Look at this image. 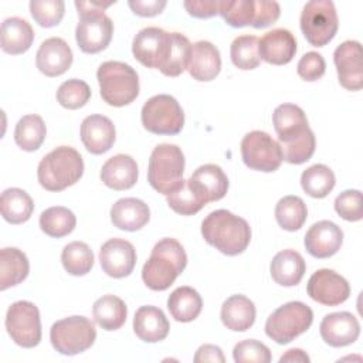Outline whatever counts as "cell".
<instances>
[{
	"mask_svg": "<svg viewBox=\"0 0 363 363\" xmlns=\"http://www.w3.org/2000/svg\"><path fill=\"white\" fill-rule=\"evenodd\" d=\"M272 123L278 135L282 159L292 164H302L315 152V135L308 125L305 112L294 104H282L272 113Z\"/></svg>",
	"mask_w": 363,
	"mask_h": 363,
	"instance_id": "obj_1",
	"label": "cell"
},
{
	"mask_svg": "<svg viewBox=\"0 0 363 363\" xmlns=\"http://www.w3.org/2000/svg\"><path fill=\"white\" fill-rule=\"evenodd\" d=\"M201 235L216 250L233 257L247 250L251 241V228L244 218L220 208L203 220Z\"/></svg>",
	"mask_w": 363,
	"mask_h": 363,
	"instance_id": "obj_2",
	"label": "cell"
},
{
	"mask_svg": "<svg viewBox=\"0 0 363 363\" xmlns=\"http://www.w3.org/2000/svg\"><path fill=\"white\" fill-rule=\"evenodd\" d=\"M186 265L187 255L182 244L174 238H162L142 268V279L152 291H166Z\"/></svg>",
	"mask_w": 363,
	"mask_h": 363,
	"instance_id": "obj_3",
	"label": "cell"
},
{
	"mask_svg": "<svg viewBox=\"0 0 363 363\" xmlns=\"http://www.w3.org/2000/svg\"><path fill=\"white\" fill-rule=\"evenodd\" d=\"M112 3L96 1H75L79 23L75 28V40L81 51L86 54H96L105 50L113 34V23L104 13Z\"/></svg>",
	"mask_w": 363,
	"mask_h": 363,
	"instance_id": "obj_4",
	"label": "cell"
},
{
	"mask_svg": "<svg viewBox=\"0 0 363 363\" xmlns=\"http://www.w3.org/2000/svg\"><path fill=\"white\" fill-rule=\"evenodd\" d=\"M84 174V160L71 146H58L45 155L37 167L38 183L48 191H61Z\"/></svg>",
	"mask_w": 363,
	"mask_h": 363,
	"instance_id": "obj_5",
	"label": "cell"
},
{
	"mask_svg": "<svg viewBox=\"0 0 363 363\" xmlns=\"http://www.w3.org/2000/svg\"><path fill=\"white\" fill-rule=\"evenodd\" d=\"M102 99L111 106H125L139 95L138 72L125 62L105 61L96 71Z\"/></svg>",
	"mask_w": 363,
	"mask_h": 363,
	"instance_id": "obj_6",
	"label": "cell"
},
{
	"mask_svg": "<svg viewBox=\"0 0 363 363\" xmlns=\"http://www.w3.org/2000/svg\"><path fill=\"white\" fill-rule=\"evenodd\" d=\"M184 155L176 145H157L149 159L147 182L159 193L167 196L183 182Z\"/></svg>",
	"mask_w": 363,
	"mask_h": 363,
	"instance_id": "obj_7",
	"label": "cell"
},
{
	"mask_svg": "<svg viewBox=\"0 0 363 363\" xmlns=\"http://www.w3.org/2000/svg\"><path fill=\"white\" fill-rule=\"evenodd\" d=\"M313 322L312 309L299 301L288 302L275 309L265 322V333L278 345H286L305 333Z\"/></svg>",
	"mask_w": 363,
	"mask_h": 363,
	"instance_id": "obj_8",
	"label": "cell"
},
{
	"mask_svg": "<svg viewBox=\"0 0 363 363\" xmlns=\"http://www.w3.org/2000/svg\"><path fill=\"white\" fill-rule=\"evenodd\" d=\"M96 339L94 323L85 316H68L57 320L50 329L52 347L65 356L88 350Z\"/></svg>",
	"mask_w": 363,
	"mask_h": 363,
	"instance_id": "obj_9",
	"label": "cell"
},
{
	"mask_svg": "<svg viewBox=\"0 0 363 363\" xmlns=\"http://www.w3.org/2000/svg\"><path fill=\"white\" fill-rule=\"evenodd\" d=\"M299 23L301 30L311 45H326L333 40L339 27L335 4L330 0L308 1L302 9Z\"/></svg>",
	"mask_w": 363,
	"mask_h": 363,
	"instance_id": "obj_10",
	"label": "cell"
},
{
	"mask_svg": "<svg viewBox=\"0 0 363 363\" xmlns=\"http://www.w3.org/2000/svg\"><path fill=\"white\" fill-rule=\"evenodd\" d=\"M143 128L155 135H177L184 125V113L180 104L167 94L149 98L140 112Z\"/></svg>",
	"mask_w": 363,
	"mask_h": 363,
	"instance_id": "obj_11",
	"label": "cell"
},
{
	"mask_svg": "<svg viewBox=\"0 0 363 363\" xmlns=\"http://www.w3.org/2000/svg\"><path fill=\"white\" fill-rule=\"evenodd\" d=\"M172 45L173 33L159 27H145L135 35L132 52L142 65L163 72L172 52Z\"/></svg>",
	"mask_w": 363,
	"mask_h": 363,
	"instance_id": "obj_12",
	"label": "cell"
},
{
	"mask_svg": "<svg viewBox=\"0 0 363 363\" xmlns=\"http://www.w3.org/2000/svg\"><path fill=\"white\" fill-rule=\"evenodd\" d=\"M6 329L16 345L26 349L35 347L41 340L38 308L28 301L11 303L6 315Z\"/></svg>",
	"mask_w": 363,
	"mask_h": 363,
	"instance_id": "obj_13",
	"label": "cell"
},
{
	"mask_svg": "<svg viewBox=\"0 0 363 363\" xmlns=\"http://www.w3.org/2000/svg\"><path fill=\"white\" fill-rule=\"evenodd\" d=\"M241 157L247 167L258 172H275L282 163L281 146L267 132H248L241 140Z\"/></svg>",
	"mask_w": 363,
	"mask_h": 363,
	"instance_id": "obj_14",
	"label": "cell"
},
{
	"mask_svg": "<svg viewBox=\"0 0 363 363\" xmlns=\"http://www.w3.org/2000/svg\"><path fill=\"white\" fill-rule=\"evenodd\" d=\"M306 292L318 303L336 306L349 298L350 285L337 272L322 268L311 275L306 285Z\"/></svg>",
	"mask_w": 363,
	"mask_h": 363,
	"instance_id": "obj_15",
	"label": "cell"
},
{
	"mask_svg": "<svg viewBox=\"0 0 363 363\" xmlns=\"http://www.w3.org/2000/svg\"><path fill=\"white\" fill-rule=\"evenodd\" d=\"M333 61L339 82L349 91H359L363 86L362 45L359 41L347 40L336 47Z\"/></svg>",
	"mask_w": 363,
	"mask_h": 363,
	"instance_id": "obj_16",
	"label": "cell"
},
{
	"mask_svg": "<svg viewBox=\"0 0 363 363\" xmlns=\"http://www.w3.org/2000/svg\"><path fill=\"white\" fill-rule=\"evenodd\" d=\"M99 262L104 272L112 278L130 275L136 264L135 247L123 238H111L99 250Z\"/></svg>",
	"mask_w": 363,
	"mask_h": 363,
	"instance_id": "obj_17",
	"label": "cell"
},
{
	"mask_svg": "<svg viewBox=\"0 0 363 363\" xmlns=\"http://www.w3.org/2000/svg\"><path fill=\"white\" fill-rule=\"evenodd\" d=\"M319 332L326 345L332 347H343L357 340L360 335V323L350 312H333L322 319Z\"/></svg>",
	"mask_w": 363,
	"mask_h": 363,
	"instance_id": "obj_18",
	"label": "cell"
},
{
	"mask_svg": "<svg viewBox=\"0 0 363 363\" xmlns=\"http://www.w3.org/2000/svg\"><path fill=\"white\" fill-rule=\"evenodd\" d=\"M343 242L342 228L329 220L315 223L305 234V248L315 258H329L335 255Z\"/></svg>",
	"mask_w": 363,
	"mask_h": 363,
	"instance_id": "obj_19",
	"label": "cell"
},
{
	"mask_svg": "<svg viewBox=\"0 0 363 363\" xmlns=\"http://www.w3.org/2000/svg\"><path fill=\"white\" fill-rule=\"evenodd\" d=\"M35 64L38 71L47 77L62 75L72 64V51L65 40L50 37L41 43L35 55Z\"/></svg>",
	"mask_w": 363,
	"mask_h": 363,
	"instance_id": "obj_20",
	"label": "cell"
},
{
	"mask_svg": "<svg viewBox=\"0 0 363 363\" xmlns=\"http://www.w3.org/2000/svg\"><path fill=\"white\" fill-rule=\"evenodd\" d=\"M258 52L259 58L268 64H288L295 57L296 38L286 28H274L258 40Z\"/></svg>",
	"mask_w": 363,
	"mask_h": 363,
	"instance_id": "obj_21",
	"label": "cell"
},
{
	"mask_svg": "<svg viewBox=\"0 0 363 363\" xmlns=\"http://www.w3.org/2000/svg\"><path fill=\"white\" fill-rule=\"evenodd\" d=\"M81 140L92 155L108 152L115 143L113 122L104 115H89L81 123Z\"/></svg>",
	"mask_w": 363,
	"mask_h": 363,
	"instance_id": "obj_22",
	"label": "cell"
},
{
	"mask_svg": "<svg viewBox=\"0 0 363 363\" xmlns=\"http://www.w3.org/2000/svg\"><path fill=\"white\" fill-rule=\"evenodd\" d=\"M187 69L196 81L207 82L214 79L221 69L218 48L213 43L204 40L191 44V55Z\"/></svg>",
	"mask_w": 363,
	"mask_h": 363,
	"instance_id": "obj_23",
	"label": "cell"
},
{
	"mask_svg": "<svg viewBox=\"0 0 363 363\" xmlns=\"http://www.w3.org/2000/svg\"><path fill=\"white\" fill-rule=\"evenodd\" d=\"M138 164L129 155H115L109 157L101 169V180L113 190H128L138 182Z\"/></svg>",
	"mask_w": 363,
	"mask_h": 363,
	"instance_id": "obj_24",
	"label": "cell"
},
{
	"mask_svg": "<svg viewBox=\"0 0 363 363\" xmlns=\"http://www.w3.org/2000/svg\"><path fill=\"white\" fill-rule=\"evenodd\" d=\"M169 320L164 312L156 306H140L133 318V330L136 336L147 343L163 340L169 335Z\"/></svg>",
	"mask_w": 363,
	"mask_h": 363,
	"instance_id": "obj_25",
	"label": "cell"
},
{
	"mask_svg": "<svg viewBox=\"0 0 363 363\" xmlns=\"http://www.w3.org/2000/svg\"><path fill=\"white\" fill-rule=\"evenodd\" d=\"M149 218L150 210L147 204L135 197L121 199L111 207V221L119 230H140L147 224Z\"/></svg>",
	"mask_w": 363,
	"mask_h": 363,
	"instance_id": "obj_26",
	"label": "cell"
},
{
	"mask_svg": "<svg viewBox=\"0 0 363 363\" xmlns=\"http://www.w3.org/2000/svg\"><path fill=\"white\" fill-rule=\"evenodd\" d=\"M220 318L227 329L245 332L255 322V305L244 295H231L223 302Z\"/></svg>",
	"mask_w": 363,
	"mask_h": 363,
	"instance_id": "obj_27",
	"label": "cell"
},
{
	"mask_svg": "<svg viewBox=\"0 0 363 363\" xmlns=\"http://www.w3.org/2000/svg\"><path fill=\"white\" fill-rule=\"evenodd\" d=\"M272 279L282 286H295L303 278L306 264L303 257L295 250L279 251L269 265Z\"/></svg>",
	"mask_w": 363,
	"mask_h": 363,
	"instance_id": "obj_28",
	"label": "cell"
},
{
	"mask_svg": "<svg viewBox=\"0 0 363 363\" xmlns=\"http://www.w3.org/2000/svg\"><path fill=\"white\" fill-rule=\"evenodd\" d=\"M34 41V30L30 23L20 17H9L1 23L0 45L7 54L26 52Z\"/></svg>",
	"mask_w": 363,
	"mask_h": 363,
	"instance_id": "obj_29",
	"label": "cell"
},
{
	"mask_svg": "<svg viewBox=\"0 0 363 363\" xmlns=\"http://www.w3.org/2000/svg\"><path fill=\"white\" fill-rule=\"evenodd\" d=\"M190 180L204 194L207 201L221 200L228 190V177L217 164L208 163L197 167Z\"/></svg>",
	"mask_w": 363,
	"mask_h": 363,
	"instance_id": "obj_30",
	"label": "cell"
},
{
	"mask_svg": "<svg viewBox=\"0 0 363 363\" xmlns=\"http://www.w3.org/2000/svg\"><path fill=\"white\" fill-rule=\"evenodd\" d=\"M30 271L27 255L14 247H6L0 251V289L23 282Z\"/></svg>",
	"mask_w": 363,
	"mask_h": 363,
	"instance_id": "obj_31",
	"label": "cell"
},
{
	"mask_svg": "<svg viewBox=\"0 0 363 363\" xmlns=\"http://www.w3.org/2000/svg\"><path fill=\"white\" fill-rule=\"evenodd\" d=\"M203 308V301L199 292L191 286L176 288L167 299V309L177 322L194 320Z\"/></svg>",
	"mask_w": 363,
	"mask_h": 363,
	"instance_id": "obj_32",
	"label": "cell"
},
{
	"mask_svg": "<svg viewBox=\"0 0 363 363\" xmlns=\"http://www.w3.org/2000/svg\"><path fill=\"white\" fill-rule=\"evenodd\" d=\"M0 208L1 216L7 223L21 224L31 217L34 203L27 191L18 187H11L1 193Z\"/></svg>",
	"mask_w": 363,
	"mask_h": 363,
	"instance_id": "obj_33",
	"label": "cell"
},
{
	"mask_svg": "<svg viewBox=\"0 0 363 363\" xmlns=\"http://www.w3.org/2000/svg\"><path fill=\"white\" fill-rule=\"evenodd\" d=\"M95 322L105 330H118L126 322L128 308L125 302L115 295H104L92 306Z\"/></svg>",
	"mask_w": 363,
	"mask_h": 363,
	"instance_id": "obj_34",
	"label": "cell"
},
{
	"mask_svg": "<svg viewBox=\"0 0 363 363\" xmlns=\"http://www.w3.org/2000/svg\"><path fill=\"white\" fill-rule=\"evenodd\" d=\"M207 199L204 194L194 186V183L189 179L182 182V184L167 194L169 207L182 216H193L199 213L206 204Z\"/></svg>",
	"mask_w": 363,
	"mask_h": 363,
	"instance_id": "obj_35",
	"label": "cell"
},
{
	"mask_svg": "<svg viewBox=\"0 0 363 363\" xmlns=\"http://www.w3.org/2000/svg\"><path fill=\"white\" fill-rule=\"evenodd\" d=\"M47 135V128L40 115L23 116L14 129V140L17 146L26 152L37 150Z\"/></svg>",
	"mask_w": 363,
	"mask_h": 363,
	"instance_id": "obj_36",
	"label": "cell"
},
{
	"mask_svg": "<svg viewBox=\"0 0 363 363\" xmlns=\"http://www.w3.org/2000/svg\"><path fill=\"white\" fill-rule=\"evenodd\" d=\"M335 183V173L325 164H313L301 174V186L303 191L313 199L326 197L333 190Z\"/></svg>",
	"mask_w": 363,
	"mask_h": 363,
	"instance_id": "obj_37",
	"label": "cell"
},
{
	"mask_svg": "<svg viewBox=\"0 0 363 363\" xmlns=\"http://www.w3.org/2000/svg\"><path fill=\"white\" fill-rule=\"evenodd\" d=\"M77 218L74 213L62 206H54L44 210L40 216V228L52 238H61L72 233Z\"/></svg>",
	"mask_w": 363,
	"mask_h": 363,
	"instance_id": "obj_38",
	"label": "cell"
},
{
	"mask_svg": "<svg viewBox=\"0 0 363 363\" xmlns=\"http://www.w3.org/2000/svg\"><path fill=\"white\" fill-rule=\"evenodd\" d=\"M308 217L305 201L298 196H285L275 206V218L286 231L299 230Z\"/></svg>",
	"mask_w": 363,
	"mask_h": 363,
	"instance_id": "obj_39",
	"label": "cell"
},
{
	"mask_svg": "<svg viewBox=\"0 0 363 363\" xmlns=\"http://www.w3.org/2000/svg\"><path fill=\"white\" fill-rule=\"evenodd\" d=\"M61 262L68 274L82 277L94 267V252L88 244L82 241H72L64 247L61 252Z\"/></svg>",
	"mask_w": 363,
	"mask_h": 363,
	"instance_id": "obj_40",
	"label": "cell"
},
{
	"mask_svg": "<svg viewBox=\"0 0 363 363\" xmlns=\"http://www.w3.org/2000/svg\"><path fill=\"white\" fill-rule=\"evenodd\" d=\"M233 64L244 71L254 69L259 65L261 58L258 52V38L255 35H238L230 47Z\"/></svg>",
	"mask_w": 363,
	"mask_h": 363,
	"instance_id": "obj_41",
	"label": "cell"
},
{
	"mask_svg": "<svg viewBox=\"0 0 363 363\" xmlns=\"http://www.w3.org/2000/svg\"><path fill=\"white\" fill-rule=\"evenodd\" d=\"M255 14L254 0H221L220 16L231 27L251 26Z\"/></svg>",
	"mask_w": 363,
	"mask_h": 363,
	"instance_id": "obj_42",
	"label": "cell"
},
{
	"mask_svg": "<svg viewBox=\"0 0 363 363\" xmlns=\"http://www.w3.org/2000/svg\"><path fill=\"white\" fill-rule=\"evenodd\" d=\"M91 98V89L82 79H68L62 82L57 91V101L67 109L82 108Z\"/></svg>",
	"mask_w": 363,
	"mask_h": 363,
	"instance_id": "obj_43",
	"label": "cell"
},
{
	"mask_svg": "<svg viewBox=\"0 0 363 363\" xmlns=\"http://www.w3.org/2000/svg\"><path fill=\"white\" fill-rule=\"evenodd\" d=\"M30 13L38 26L54 27L64 17L65 3L62 0H31Z\"/></svg>",
	"mask_w": 363,
	"mask_h": 363,
	"instance_id": "obj_44",
	"label": "cell"
},
{
	"mask_svg": "<svg viewBox=\"0 0 363 363\" xmlns=\"http://www.w3.org/2000/svg\"><path fill=\"white\" fill-rule=\"evenodd\" d=\"M190 55H191V44L189 38L182 33H173L172 52H170L167 65L162 74L166 77H179L184 69H187Z\"/></svg>",
	"mask_w": 363,
	"mask_h": 363,
	"instance_id": "obj_45",
	"label": "cell"
},
{
	"mask_svg": "<svg viewBox=\"0 0 363 363\" xmlns=\"http://www.w3.org/2000/svg\"><path fill=\"white\" fill-rule=\"evenodd\" d=\"M233 357L235 363H269L271 352L259 340L247 339L234 346Z\"/></svg>",
	"mask_w": 363,
	"mask_h": 363,
	"instance_id": "obj_46",
	"label": "cell"
},
{
	"mask_svg": "<svg viewBox=\"0 0 363 363\" xmlns=\"http://www.w3.org/2000/svg\"><path fill=\"white\" fill-rule=\"evenodd\" d=\"M335 210L346 221L362 220V191L352 189L342 191L335 200Z\"/></svg>",
	"mask_w": 363,
	"mask_h": 363,
	"instance_id": "obj_47",
	"label": "cell"
},
{
	"mask_svg": "<svg viewBox=\"0 0 363 363\" xmlns=\"http://www.w3.org/2000/svg\"><path fill=\"white\" fill-rule=\"evenodd\" d=\"M326 69V62L323 57L316 51H309L302 55V58L298 62L296 71L298 75L305 81H318L323 77Z\"/></svg>",
	"mask_w": 363,
	"mask_h": 363,
	"instance_id": "obj_48",
	"label": "cell"
},
{
	"mask_svg": "<svg viewBox=\"0 0 363 363\" xmlns=\"http://www.w3.org/2000/svg\"><path fill=\"white\" fill-rule=\"evenodd\" d=\"M281 7L277 1H267V0H257L255 1V14L252 20L254 28H265L275 23L279 18Z\"/></svg>",
	"mask_w": 363,
	"mask_h": 363,
	"instance_id": "obj_49",
	"label": "cell"
},
{
	"mask_svg": "<svg viewBox=\"0 0 363 363\" xmlns=\"http://www.w3.org/2000/svg\"><path fill=\"white\" fill-rule=\"evenodd\" d=\"M183 6L196 18H210L220 14L221 0H187Z\"/></svg>",
	"mask_w": 363,
	"mask_h": 363,
	"instance_id": "obj_50",
	"label": "cell"
},
{
	"mask_svg": "<svg viewBox=\"0 0 363 363\" xmlns=\"http://www.w3.org/2000/svg\"><path fill=\"white\" fill-rule=\"evenodd\" d=\"M130 10L140 17H153L163 11L166 7L164 0H129Z\"/></svg>",
	"mask_w": 363,
	"mask_h": 363,
	"instance_id": "obj_51",
	"label": "cell"
},
{
	"mask_svg": "<svg viewBox=\"0 0 363 363\" xmlns=\"http://www.w3.org/2000/svg\"><path fill=\"white\" fill-rule=\"evenodd\" d=\"M194 362L196 363H204V362H218L224 363L225 357L223 354V350L218 346L214 345H203L197 349L194 354Z\"/></svg>",
	"mask_w": 363,
	"mask_h": 363,
	"instance_id": "obj_52",
	"label": "cell"
},
{
	"mask_svg": "<svg viewBox=\"0 0 363 363\" xmlns=\"http://www.w3.org/2000/svg\"><path fill=\"white\" fill-rule=\"evenodd\" d=\"M281 363L284 362H301V363H308L309 356L302 350V349H289L285 354L281 356L279 359Z\"/></svg>",
	"mask_w": 363,
	"mask_h": 363,
	"instance_id": "obj_53",
	"label": "cell"
}]
</instances>
